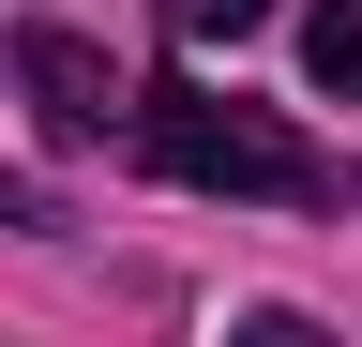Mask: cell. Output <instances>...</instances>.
I'll return each mask as SVG.
<instances>
[{"instance_id":"cell-2","label":"cell","mask_w":362,"mask_h":347,"mask_svg":"<svg viewBox=\"0 0 362 347\" xmlns=\"http://www.w3.org/2000/svg\"><path fill=\"white\" fill-rule=\"evenodd\" d=\"M16 91L45 106V136H106L121 121V76H106V46H76V30H16Z\"/></svg>"},{"instance_id":"cell-4","label":"cell","mask_w":362,"mask_h":347,"mask_svg":"<svg viewBox=\"0 0 362 347\" xmlns=\"http://www.w3.org/2000/svg\"><path fill=\"white\" fill-rule=\"evenodd\" d=\"M257 16H272V0H166V30H181V46H242Z\"/></svg>"},{"instance_id":"cell-1","label":"cell","mask_w":362,"mask_h":347,"mask_svg":"<svg viewBox=\"0 0 362 347\" xmlns=\"http://www.w3.org/2000/svg\"><path fill=\"white\" fill-rule=\"evenodd\" d=\"M121 106H136V151H151L166 182H197V196H272V211H317V196H332V166H317L287 121L226 106V91H197V76L121 91Z\"/></svg>"},{"instance_id":"cell-3","label":"cell","mask_w":362,"mask_h":347,"mask_svg":"<svg viewBox=\"0 0 362 347\" xmlns=\"http://www.w3.org/2000/svg\"><path fill=\"white\" fill-rule=\"evenodd\" d=\"M302 76L317 91H362V0H317L302 16Z\"/></svg>"}]
</instances>
